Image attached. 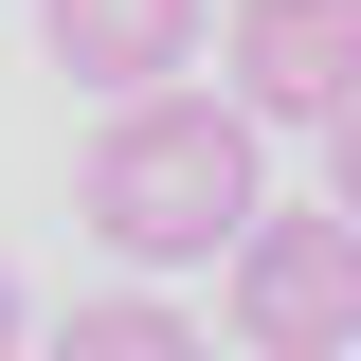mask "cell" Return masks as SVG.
I'll use <instances>...</instances> for the list:
<instances>
[{
    "label": "cell",
    "mask_w": 361,
    "mask_h": 361,
    "mask_svg": "<svg viewBox=\"0 0 361 361\" xmlns=\"http://www.w3.org/2000/svg\"><path fill=\"white\" fill-rule=\"evenodd\" d=\"M73 217L109 235L127 271H199V253H253V217H271V180H253V109L235 90H145V109H109L90 127V163H73Z\"/></svg>",
    "instance_id": "1"
},
{
    "label": "cell",
    "mask_w": 361,
    "mask_h": 361,
    "mask_svg": "<svg viewBox=\"0 0 361 361\" xmlns=\"http://www.w3.org/2000/svg\"><path fill=\"white\" fill-rule=\"evenodd\" d=\"M235 361H361V217L271 199L235 253Z\"/></svg>",
    "instance_id": "2"
},
{
    "label": "cell",
    "mask_w": 361,
    "mask_h": 361,
    "mask_svg": "<svg viewBox=\"0 0 361 361\" xmlns=\"http://www.w3.org/2000/svg\"><path fill=\"white\" fill-rule=\"evenodd\" d=\"M217 90L253 127H343L361 109V0H235L217 18Z\"/></svg>",
    "instance_id": "3"
},
{
    "label": "cell",
    "mask_w": 361,
    "mask_h": 361,
    "mask_svg": "<svg viewBox=\"0 0 361 361\" xmlns=\"http://www.w3.org/2000/svg\"><path fill=\"white\" fill-rule=\"evenodd\" d=\"M37 37H54L73 90L145 109V90H199L217 73V0H37Z\"/></svg>",
    "instance_id": "4"
},
{
    "label": "cell",
    "mask_w": 361,
    "mask_h": 361,
    "mask_svg": "<svg viewBox=\"0 0 361 361\" xmlns=\"http://www.w3.org/2000/svg\"><path fill=\"white\" fill-rule=\"evenodd\" d=\"M37 361H199V325H180L163 289H90V307H54Z\"/></svg>",
    "instance_id": "5"
},
{
    "label": "cell",
    "mask_w": 361,
    "mask_h": 361,
    "mask_svg": "<svg viewBox=\"0 0 361 361\" xmlns=\"http://www.w3.org/2000/svg\"><path fill=\"white\" fill-rule=\"evenodd\" d=\"M325 199H343V217H361V109H343V127H325Z\"/></svg>",
    "instance_id": "6"
},
{
    "label": "cell",
    "mask_w": 361,
    "mask_h": 361,
    "mask_svg": "<svg viewBox=\"0 0 361 361\" xmlns=\"http://www.w3.org/2000/svg\"><path fill=\"white\" fill-rule=\"evenodd\" d=\"M18 325H37V307H18V271H0V361H18Z\"/></svg>",
    "instance_id": "7"
}]
</instances>
